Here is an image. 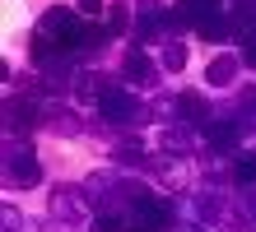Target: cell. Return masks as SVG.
Masks as SVG:
<instances>
[{
    "instance_id": "6da1fadb",
    "label": "cell",
    "mask_w": 256,
    "mask_h": 232,
    "mask_svg": "<svg viewBox=\"0 0 256 232\" xmlns=\"http://www.w3.org/2000/svg\"><path fill=\"white\" fill-rule=\"evenodd\" d=\"M98 112L112 121V126H130V121H144V107H140V98L135 93H126V88H108L98 98Z\"/></svg>"
},
{
    "instance_id": "7a4b0ae2",
    "label": "cell",
    "mask_w": 256,
    "mask_h": 232,
    "mask_svg": "<svg viewBox=\"0 0 256 232\" xmlns=\"http://www.w3.org/2000/svg\"><path fill=\"white\" fill-rule=\"evenodd\" d=\"M168 219H172V209L163 205V200H140L135 214H130V223H126V232H163Z\"/></svg>"
},
{
    "instance_id": "3957f363",
    "label": "cell",
    "mask_w": 256,
    "mask_h": 232,
    "mask_svg": "<svg viewBox=\"0 0 256 232\" xmlns=\"http://www.w3.org/2000/svg\"><path fill=\"white\" fill-rule=\"evenodd\" d=\"M5 158H10V177L19 181V186H38L42 181V167L33 158V149H10Z\"/></svg>"
},
{
    "instance_id": "277c9868",
    "label": "cell",
    "mask_w": 256,
    "mask_h": 232,
    "mask_svg": "<svg viewBox=\"0 0 256 232\" xmlns=\"http://www.w3.org/2000/svg\"><path fill=\"white\" fill-rule=\"evenodd\" d=\"M122 70H126L130 84H149V79H154V60H149L140 46H130V51H126V65Z\"/></svg>"
},
{
    "instance_id": "5b68a950",
    "label": "cell",
    "mask_w": 256,
    "mask_h": 232,
    "mask_svg": "<svg viewBox=\"0 0 256 232\" xmlns=\"http://www.w3.org/2000/svg\"><path fill=\"white\" fill-rule=\"evenodd\" d=\"M238 139H242V126H238V121H219V126L205 130V144L210 149H233Z\"/></svg>"
},
{
    "instance_id": "8992f818",
    "label": "cell",
    "mask_w": 256,
    "mask_h": 232,
    "mask_svg": "<svg viewBox=\"0 0 256 232\" xmlns=\"http://www.w3.org/2000/svg\"><path fill=\"white\" fill-rule=\"evenodd\" d=\"M233 74H238V60L233 56H214V60H210V70H205V79L214 84V88H224V84H233Z\"/></svg>"
},
{
    "instance_id": "52a82bcc",
    "label": "cell",
    "mask_w": 256,
    "mask_h": 232,
    "mask_svg": "<svg viewBox=\"0 0 256 232\" xmlns=\"http://www.w3.org/2000/svg\"><path fill=\"white\" fill-rule=\"evenodd\" d=\"M5 121H10V130H24V126H33V121H38V107L33 102H24V98H14L10 107H5Z\"/></svg>"
},
{
    "instance_id": "ba28073f",
    "label": "cell",
    "mask_w": 256,
    "mask_h": 232,
    "mask_svg": "<svg viewBox=\"0 0 256 232\" xmlns=\"http://www.w3.org/2000/svg\"><path fill=\"white\" fill-rule=\"evenodd\" d=\"M233 181H238V186H256V153H242V158H238Z\"/></svg>"
},
{
    "instance_id": "9c48e42d",
    "label": "cell",
    "mask_w": 256,
    "mask_h": 232,
    "mask_svg": "<svg viewBox=\"0 0 256 232\" xmlns=\"http://www.w3.org/2000/svg\"><path fill=\"white\" fill-rule=\"evenodd\" d=\"M163 65H168V70H182L186 65V42H168V46H163Z\"/></svg>"
},
{
    "instance_id": "30bf717a",
    "label": "cell",
    "mask_w": 256,
    "mask_h": 232,
    "mask_svg": "<svg viewBox=\"0 0 256 232\" xmlns=\"http://www.w3.org/2000/svg\"><path fill=\"white\" fill-rule=\"evenodd\" d=\"M177 107L186 112V121H205V116H210V112H205V102L196 98V93H186V98H177Z\"/></svg>"
},
{
    "instance_id": "8fae6325",
    "label": "cell",
    "mask_w": 256,
    "mask_h": 232,
    "mask_svg": "<svg viewBox=\"0 0 256 232\" xmlns=\"http://www.w3.org/2000/svg\"><path fill=\"white\" fill-rule=\"evenodd\" d=\"M242 60H247V65H256V28H247V33H242Z\"/></svg>"
},
{
    "instance_id": "7c38bea8",
    "label": "cell",
    "mask_w": 256,
    "mask_h": 232,
    "mask_svg": "<svg viewBox=\"0 0 256 232\" xmlns=\"http://www.w3.org/2000/svg\"><path fill=\"white\" fill-rule=\"evenodd\" d=\"M116 158H122V163H140V158H144V149H135V144H122V149H116Z\"/></svg>"
},
{
    "instance_id": "4fadbf2b",
    "label": "cell",
    "mask_w": 256,
    "mask_h": 232,
    "mask_svg": "<svg viewBox=\"0 0 256 232\" xmlns=\"http://www.w3.org/2000/svg\"><path fill=\"white\" fill-rule=\"evenodd\" d=\"M116 228H122V223H116L112 214H98V219H94V232H116Z\"/></svg>"
},
{
    "instance_id": "5bb4252c",
    "label": "cell",
    "mask_w": 256,
    "mask_h": 232,
    "mask_svg": "<svg viewBox=\"0 0 256 232\" xmlns=\"http://www.w3.org/2000/svg\"><path fill=\"white\" fill-rule=\"evenodd\" d=\"M80 9L84 14H102V0H80Z\"/></svg>"
},
{
    "instance_id": "9a60e30c",
    "label": "cell",
    "mask_w": 256,
    "mask_h": 232,
    "mask_svg": "<svg viewBox=\"0 0 256 232\" xmlns=\"http://www.w3.org/2000/svg\"><path fill=\"white\" fill-rule=\"evenodd\" d=\"M242 112H256V88H247V93H242Z\"/></svg>"
}]
</instances>
